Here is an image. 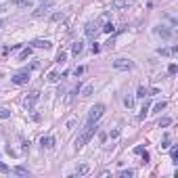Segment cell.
Wrapping results in <instances>:
<instances>
[{
  "label": "cell",
  "instance_id": "3957f363",
  "mask_svg": "<svg viewBox=\"0 0 178 178\" xmlns=\"http://www.w3.org/2000/svg\"><path fill=\"white\" fill-rule=\"evenodd\" d=\"M99 32H101V27H99L97 21H88L86 27H84V34H86L88 38H90V40H94V38L99 36Z\"/></svg>",
  "mask_w": 178,
  "mask_h": 178
},
{
  "label": "cell",
  "instance_id": "ac0fdd59",
  "mask_svg": "<svg viewBox=\"0 0 178 178\" xmlns=\"http://www.w3.org/2000/svg\"><path fill=\"white\" fill-rule=\"evenodd\" d=\"M13 172H15V174H19V176H27V174H30V172H27L23 166H17V168H13Z\"/></svg>",
  "mask_w": 178,
  "mask_h": 178
},
{
  "label": "cell",
  "instance_id": "ba28073f",
  "mask_svg": "<svg viewBox=\"0 0 178 178\" xmlns=\"http://www.w3.org/2000/svg\"><path fill=\"white\" fill-rule=\"evenodd\" d=\"M155 34L161 36V38H170L172 36V30H168L166 25H159V27H155Z\"/></svg>",
  "mask_w": 178,
  "mask_h": 178
},
{
  "label": "cell",
  "instance_id": "d6a6232c",
  "mask_svg": "<svg viewBox=\"0 0 178 178\" xmlns=\"http://www.w3.org/2000/svg\"><path fill=\"white\" fill-rule=\"evenodd\" d=\"M2 25H4V21H2V19H0V27H2Z\"/></svg>",
  "mask_w": 178,
  "mask_h": 178
},
{
  "label": "cell",
  "instance_id": "8fae6325",
  "mask_svg": "<svg viewBox=\"0 0 178 178\" xmlns=\"http://www.w3.org/2000/svg\"><path fill=\"white\" fill-rule=\"evenodd\" d=\"M40 145H42V149H53V145H55V138H53V136H42Z\"/></svg>",
  "mask_w": 178,
  "mask_h": 178
},
{
  "label": "cell",
  "instance_id": "e0dca14e",
  "mask_svg": "<svg viewBox=\"0 0 178 178\" xmlns=\"http://www.w3.org/2000/svg\"><path fill=\"white\" fill-rule=\"evenodd\" d=\"M149 92H151L149 88H145V86H138V94H136V97H141V99H145V97H149Z\"/></svg>",
  "mask_w": 178,
  "mask_h": 178
},
{
  "label": "cell",
  "instance_id": "6da1fadb",
  "mask_svg": "<svg viewBox=\"0 0 178 178\" xmlns=\"http://www.w3.org/2000/svg\"><path fill=\"white\" fill-rule=\"evenodd\" d=\"M97 130H99L97 122H88V124L84 126V130H82V134H80V136H78V141H76V147H78V149H82L88 141L92 138V134H94Z\"/></svg>",
  "mask_w": 178,
  "mask_h": 178
},
{
  "label": "cell",
  "instance_id": "7402d4cb",
  "mask_svg": "<svg viewBox=\"0 0 178 178\" xmlns=\"http://www.w3.org/2000/svg\"><path fill=\"white\" fill-rule=\"evenodd\" d=\"M101 32H105V34H113V32H115V25H113V23H107L105 27H101Z\"/></svg>",
  "mask_w": 178,
  "mask_h": 178
},
{
  "label": "cell",
  "instance_id": "277c9868",
  "mask_svg": "<svg viewBox=\"0 0 178 178\" xmlns=\"http://www.w3.org/2000/svg\"><path fill=\"white\" fill-rule=\"evenodd\" d=\"M113 67L120 69V71H128V69L134 67V63H132L130 59H115V61H113Z\"/></svg>",
  "mask_w": 178,
  "mask_h": 178
},
{
  "label": "cell",
  "instance_id": "5bb4252c",
  "mask_svg": "<svg viewBox=\"0 0 178 178\" xmlns=\"http://www.w3.org/2000/svg\"><path fill=\"white\" fill-rule=\"evenodd\" d=\"M92 92H94V84H86L82 88V97H90Z\"/></svg>",
  "mask_w": 178,
  "mask_h": 178
},
{
  "label": "cell",
  "instance_id": "d6986e66",
  "mask_svg": "<svg viewBox=\"0 0 178 178\" xmlns=\"http://www.w3.org/2000/svg\"><path fill=\"white\" fill-rule=\"evenodd\" d=\"M11 117V111L6 107H0V120H9Z\"/></svg>",
  "mask_w": 178,
  "mask_h": 178
},
{
  "label": "cell",
  "instance_id": "ffe728a7",
  "mask_svg": "<svg viewBox=\"0 0 178 178\" xmlns=\"http://www.w3.org/2000/svg\"><path fill=\"white\" fill-rule=\"evenodd\" d=\"M149 107H151V103H149V101H145V105H143V109H141V115H138L141 120H145V115H147V111H149Z\"/></svg>",
  "mask_w": 178,
  "mask_h": 178
},
{
  "label": "cell",
  "instance_id": "8992f818",
  "mask_svg": "<svg viewBox=\"0 0 178 178\" xmlns=\"http://www.w3.org/2000/svg\"><path fill=\"white\" fill-rule=\"evenodd\" d=\"M38 99H40V92H38V90L30 92V97L25 99V109H34V105L38 103Z\"/></svg>",
  "mask_w": 178,
  "mask_h": 178
},
{
  "label": "cell",
  "instance_id": "5b68a950",
  "mask_svg": "<svg viewBox=\"0 0 178 178\" xmlns=\"http://www.w3.org/2000/svg\"><path fill=\"white\" fill-rule=\"evenodd\" d=\"M11 80H13V84H17V86L27 84V82H30V69H27V71H19V74H15Z\"/></svg>",
  "mask_w": 178,
  "mask_h": 178
},
{
  "label": "cell",
  "instance_id": "4dcf8cb0",
  "mask_svg": "<svg viewBox=\"0 0 178 178\" xmlns=\"http://www.w3.org/2000/svg\"><path fill=\"white\" fill-rule=\"evenodd\" d=\"M63 19H65L63 13H55V15H53V21H63Z\"/></svg>",
  "mask_w": 178,
  "mask_h": 178
},
{
  "label": "cell",
  "instance_id": "2e32d148",
  "mask_svg": "<svg viewBox=\"0 0 178 178\" xmlns=\"http://www.w3.org/2000/svg\"><path fill=\"white\" fill-rule=\"evenodd\" d=\"M124 105H126L128 109H132V107H134V97H130V94H126V97H124Z\"/></svg>",
  "mask_w": 178,
  "mask_h": 178
},
{
  "label": "cell",
  "instance_id": "1f68e13d",
  "mask_svg": "<svg viewBox=\"0 0 178 178\" xmlns=\"http://www.w3.org/2000/svg\"><path fill=\"white\" fill-rule=\"evenodd\" d=\"M0 172H9V166H4L2 161H0Z\"/></svg>",
  "mask_w": 178,
  "mask_h": 178
},
{
  "label": "cell",
  "instance_id": "f546056e",
  "mask_svg": "<svg viewBox=\"0 0 178 178\" xmlns=\"http://www.w3.org/2000/svg\"><path fill=\"white\" fill-rule=\"evenodd\" d=\"M164 109H166V103H164V101H161V103H157V105L153 107V111H164Z\"/></svg>",
  "mask_w": 178,
  "mask_h": 178
},
{
  "label": "cell",
  "instance_id": "4fadbf2b",
  "mask_svg": "<svg viewBox=\"0 0 178 178\" xmlns=\"http://www.w3.org/2000/svg\"><path fill=\"white\" fill-rule=\"evenodd\" d=\"M11 4H15V6H25V9H30V6H32V0H11Z\"/></svg>",
  "mask_w": 178,
  "mask_h": 178
},
{
  "label": "cell",
  "instance_id": "836d02e7",
  "mask_svg": "<svg viewBox=\"0 0 178 178\" xmlns=\"http://www.w3.org/2000/svg\"><path fill=\"white\" fill-rule=\"evenodd\" d=\"M42 2H44V0H42Z\"/></svg>",
  "mask_w": 178,
  "mask_h": 178
},
{
  "label": "cell",
  "instance_id": "603a6c76",
  "mask_svg": "<svg viewBox=\"0 0 178 178\" xmlns=\"http://www.w3.org/2000/svg\"><path fill=\"white\" fill-rule=\"evenodd\" d=\"M88 172H90V168H88L86 164H84V166H80V168L76 170V174H78V176H82V174H88Z\"/></svg>",
  "mask_w": 178,
  "mask_h": 178
},
{
  "label": "cell",
  "instance_id": "52a82bcc",
  "mask_svg": "<svg viewBox=\"0 0 178 178\" xmlns=\"http://www.w3.org/2000/svg\"><path fill=\"white\" fill-rule=\"evenodd\" d=\"M48 6H50V2H48V0H44V4H40V6L34 11V17H44V15L48 13Z\"/></svg>",
  "mask_w": 178,
  "mask_h": 178
},
{
  "label": "cell",
  "instance_id": "83f0119b",
  "mask_svg": "<svg viewBox=\"0 0 178 178\" xmlns=\"http://www.w3.org/2000/svg\"><path fill=\"white\" fill-rule=\"evenodd\" d=\"M65 59H67V53H63V50H61V53L57 55V63H65Z\"/></svg>",
  "mask_w": 178,
  "mask_h": 178
},
{
  "label": "cell",
  "instance_id": "9a60e30c",
  "mask_svg": "<svg viewBox=\"0 0 178 178\" xmlns=\"http://www.w3.org/2000/svg\"><path fill=\"white\" fill-rule=\"evenodd\" d=\"M170 143H172V136L166 132V134H164V138H161V149H168V147H170Z\"/></svg>",
  "mask_w": 178,
  "mask_h": 178
},
{
  "label": "cell",
  "instance_id": "f1b7e54d",
  "mask_svg": "<svg viewBox=\"0 0 178 178\" xmlns=\"http://www.w3.org/2000/svg\"><path fill=\"white\" fill-rule=\"evenodd\" d=\"M48 82H59V74L57 71H50L48 74Z\"/></svg>",
  "mask_w": 178,
  "mask_h": 178
},
{
  "label": "cell",
  "instance_id": "9c48e42d",
  "mask_svg": "<svg viewBox=\"0 0 178 178\" xmlns=\"http://www.w3.org/2000/svg\"><path fill=\"white\" fill-rule=\"evenodd\" d=\"M111 6L113 9H128V6H132V0H113Z\"/></svg>",
  "mask_w": 178,
  "mask_h": 178
},
{
  "label": "cell",
  "instance_id": "4316f807",
  "mask_svg": "<svg viewBox=\"0 0 178 178\" xmlns=\"http://www.w3.org/2000/svg\"><path fill=\"white\" fill-rule=\"evenodd\" d=\"M170 124H172V120H170V117H161V120H159V126H161V128H168Z\"/></svg>",
  "mask_w": 178,
  "mask_h": 178
},
{
  "label": "cell",
  "instance_id": "7c38bea8",
  "mask_svg": "<svg viewBox=\"0 0 178 178\" xmlns=\"http://www.w3.org/2000/svg\"><path fill=\"white\" fill-rule=\"evenodd\" d=\"M82 50H84V42H82V40H76V42L71 44V53H74V55H80Z\"/></svg>",
  "mask_w": 178,
  "mask_h": 178
},
{
  "label": "cell",
  "instance_id": "7a4b0ae2",
  "mask_svg": "<svg viewBox=\"0 0 178 178\" xmlns=\"http://www.w3.org/2000/svg\"><path fill=\"white\" fill-rule=\"evenodd\" d=\"M105 113V105L103 103H97L94 107H90V111H88V122H99Z\"/></svg>",
  "mask_w": 178,
  "mask_h": 178
},
{
  "label": "cell",
  "instance_id": "484cf974",
  "mask_svg": "<svg viewBox=\"0 0 178 178\" xmlns=\"http://www.w3.org/2000/svg\"><path fill=\"white\" fill-rule=\"evenodd\" d=\"M30 55H32V48H25L23 53H21V55H19V61H25V59H27Z\"/></svg>",
  "mask_w": 178,
  "mask_h": 178
},
{
  "label": "cell",
  "instance_id": "44dd1931",
  "mask_svg": "<svg viewBox=\"0 0 178 178\" xmlns=\"http://www.w3.org/2000/svg\"><path fill=\"white\" fill-rule=\"evenodd\" d=\"M117 176H120V178H132V176H134V172H132V170H122V172H117Z\"/></svg>",
  "mask_w": 178,
  "mask_h": 178
},
{
  "label": "cell",
  "instance_id": "30bf717a",
  "mask_svg": "<svg viewBox=\"0 0 178 178\" xmlns=\"http://www.w3.org/2000/svg\"><path fill=\"white\" fill-rule=\"evenodd\" d=\"M32 46H34V48H50V42H48V40H40V38H38V40H34V42H32Z\"/></svg>",
  "mask_w": 178,
  "mask_h": 178
},
{
  "label": "cell",
  "instance_id": "d4e9b609",
  "mask_svg": "<svg viewBox=\"0 0 178 178\" xmlns=\"http://www.w3.org/2000/svg\"><path fill=\"white\" fill-rule=\"evenodd\" d=\"M170 157H172V161L174 164H178L176 159H178V147H172V151H170Z\"/></svg>",
  "mask_w": 178,
  "mask_h": 178
},
{
  "label": "cell",
  "instance_id": "cb8c5ba5",
  "mask_svg": "<svg viewBox=\"0 0 178 178\" xmlns=\"http://www.w3.org/2000/svg\"><path fill=\"white\" fill-rule=\"evenodd\" d=\"M176 71H178V65H176V63H170V65H168V74H170V76H176Z\"/></svg>",
  "mask_w": 178,
  "mask_h": 178
}]
</instances>
